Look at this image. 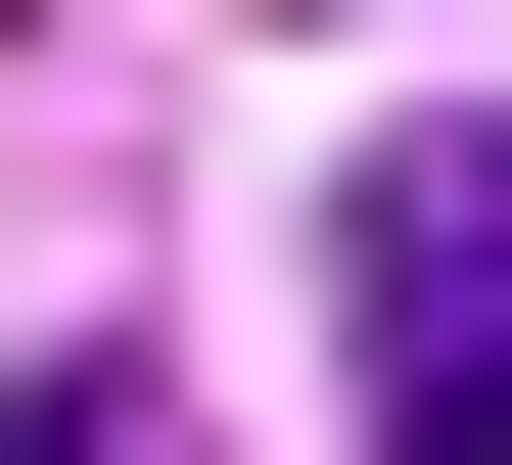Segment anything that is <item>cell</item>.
Returning <instances> with one entry per match:
<instances>
[{"label":"cell","mask_w":512,"mask_h":465,"mask_svg":"<svg viewBox=\"0 0 512 465\" xmlns=\"http://www.w3.org/2000/svg\"><path fill=\"white\" fill-rule=\"evenodd\" d=\"M373 465H512V233L373 186Z\"/></svg>","instance_id":"1"},{"label":"cell","mask_w":512,"mask_h":465,"mask_svg":"<svg viewBox=\"0 0 512 465\" xmlns=\"http://www.w3.org/2000/svg\"><path fill=\"white\" fill-rule=\"evenodd\" d=\"M0 47H47V0H0Z\"/></svg>","instance_id":"2"},{"label":"cell","mask_w":512,"mask_h":465,"mask_svg":"<svg viewBox=\"0 0 512 465\" xmlns=\"http://www.w3.org/2000/svg\"><path fill=\"white\" fill-rule=\"evenodd\" d=\"M466 233H512V186H466Z\"/></svg>","instance_id":"3"}]
</instances>
